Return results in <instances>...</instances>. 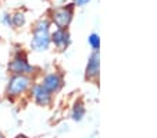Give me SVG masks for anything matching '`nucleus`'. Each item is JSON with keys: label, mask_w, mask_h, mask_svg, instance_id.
<instances>
[{"label": "nucleus", "mask_w": 157, "mask_h": 138, "mask_svg": "<svg viewBox=\"0 0 157 138\" xmlns=\"http://www.w3.org/2000/svg\"><path fill=\"white\" fill-rule=\"evenodd\" d=\"M0 22H2V25H4V27L11 28L13 27L11 14H10V13H3V14L0 15Z\"/></svg>", "instance_id": "12"}, {"label": "nucleus", "mask_w": 157, "mask_h": 138, "mask_svg": "<svg viewBox=\"0 0 157 138\" xmlns=\"http://www.w3.org/2000/svg\"><path fill=\"white\" fill-rule=\"evenodd\" d=\"M72 15H74V11H72L71 4H67V6H63V7H56L52 11V22L57 28L67 30V27L72 21Z\"/></svg>", "instance_id": "4"}, {"label": "nucleus", "mask_w": 157, "mask_h": 138, "mask_svg": "<svg viewBox=\"0 0 157 138\" xmlns=\"http://www.w3.org/2000/svg\"><path fill=\"white\" fill-rule=\"evenodd\" d=\"M50 39H52V45H54V48L59 49V50H65L71 43L70 32L67 30H63V28H56L50 34Z\"/></svg>", "instance_id": "7"}, {"label": "nucleus", "mask_w": 157, "mask_h": 138, "mask_svg": "<svg viewBox=\"0 0 157 138\" xmlns=\"http://www.w3.org/2000/svg\"><path fill=\"white\" fill-rule=\"evenodd\" d=\"M85 113H86V109H85V105H83L81 101L75 102L72 105V109H71V119L74 121H81L85 117Z\"/></svg>", "instance_id": "9"}, {"label": "nucleus", "mask_w": 157, "mask_h": 138, "mask_svg": "<svg viewBox=\"0 0 157 138\" xmlns=\"http://www.w3.org/2000/svg\"><path fill=\"white\" fill-rule=\"evenodd\" d=\"M7 71H9L10 75H29V77H32L36 69L28 60L27 53L24 50L18 49V50L14 52L13 57L7 63Z\"/></svg>", "instance_id": "3"}, {"label": "nucleus", "mask_w": 157, "mask_h": 138, "mask_svg": "<svg viewBox=\"0 0 157 138\" xmlns=\"http://www.w3.org/2000/svg\"><path fill=\"white\" fill-rule=\"evenodd\" d=\"M50 25L52 22L46 18H42L35 24L31 36V49L36 53H43L50 49L52 39H50Z\"/></svg>", "instance_id": "1"}, {"label": "nucleus", "mask_w": 157, "mask_h": 138, "mask_svg": "<svg viewBox=\"0 0 157 138\" xmlns=\"http://www.w3.org/2000/svg\"><path fill=\"white\" fill-rule=\"evenodd\" d=\"M0 138H7V137L4 134H2V132H0Z\"/></svg>", "instance_id": "15"}, {"label": "nucleus", "mask_w": 157, "mask_h": 138, "mask_svg": "<svg viewBox=\"0 0 157 138\" xmlns=\"http://www.w3.org/2000/svg\"><path fill=\"white\" fill-rule=\"evenodd\" d=\"M14 138H29V137H28V135H25V134H17Z\"/></svg>", "instance_id": "14"}, {"label": "nucleus", "mask_w": 157, "mask_h": 138, "mask_svg": "<svg viewBox=\"0 0 157 138\" xmlns=\"http://www.w3.org/2000/svg\"><path fill=\"white\" fill-rule=\"evenodd\" d=\"M39 84L46 91H49L52 95H54V93H59L61 91V88L64 87V77L59 71H50V73H46L42 77Z\"/></svg>", "instance_id": "5"}, {"label": "nucleus", "mask_w": 157, "mask_h": 138, "mask_svg": "<svg viewBox=\"0 0 157 138\" xmlns=\"http://www.w3.org/2000/svg\"><path fill=\"white\" fill-rule=\"evenodd\" d=\"M99 69H100V56L99 52L95 50L90 56H89L88 64L85 69V75L89 80H96L99 77Z\"/></svg>", "instance_id": "8"}, {"label": "nucleus", "mask_w": 157, "mask_h": 138, "mask_svg": "<svg viewBox=\"0 0 157 138\" xmlns=\"http://www.w3.org/2000/svg\"><path fill=\"white\" fill-rule=\"evenodd\" d=\"M88 42L89 45L92 46L93 50H99V46H100V39H99L98 34H90L88 38Z\"/></svg>", "instance_id": "11"}, {"label": "nucleus", "mask_w": 157, "mask_h": 138, "mask_svg": "<svg viewBox=\"0 0 157 138\" xmlns=\"http://www.w3.org/2000/svg\"><path fill=\"white\" fill-rule=\"evenodd\" d=\"M29 98L42 108H49L53 103V95L49 91H46L39 82H33L29 89Z\"/></svg>", "instance_id": "6"}, {"label": "nucleus", "mask_w": 157, "mask_h": 138, "mask_svg": "<svg viewBox=\"0 0 157 138\" xmlns=\"http://www.w3.org/2000/svg\"><path fill=\"white\" fill-rule=\"evenodd\" d=\"M33 85V78L29 75H10L6 85L7 99L15 101L29 93L31 87Z\"/></svg>", "instance_id": "2"}, {"label": "nucleus", "mask_w": 157, "mask_h": 138, "mask_svg": "<svg viewBox=\"0 0 157 138\" xmlns=\"http://www.w3.org/2000/svg\"><path fill=\"white\" fill-rule=\"evenodd\" d=\"M0 103H2V96H0Z\"/></svg>", "instance_id": "16"}, {"label": "nucleus", "mask_w": 157, "mask_h": 138, "mask_svg": "<svg viewBox=\"0 0 157 138\" xmlns=\"http://www.w3.org/2000/svg\"><path fill=\"white\" fill-rule=\"evenodd\" d=\"M11 21H13V27L14 28H22L27 22V17L22 11H15L11 14Z\"/></svg>", "instance_id": "10"}, {"label": "nucleus", "mask_w": 157, "mask_h": 138, "mask_svg": "<svg viewBox=\"0 0 157 138\" xmlns=\"http://www.w3.org/2000/svg\"><path fill=\"white\" fill-rule=\"evenodd\" d=\"M74 2V4L75 6H79V7H82V6H85V4H88L90 0H72Z\"/></svg>", "instance_id": "13"}]
</instances>
